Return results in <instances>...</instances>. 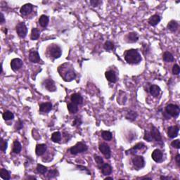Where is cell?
I'll return each mask as SVG.
<instances>
[{"label":"cell","instance_id":"1","mask_svg":"<svg viewBox=\"0 0 180 180\" xmlns=\"http://www.w3.org/2000/svg\"><path fill=\"white\" fill-rule=\"evenodd\" d=\"M58 71L60 77L66 82H70L76 78V73H75L74 68L69 63H64L59 66L58 68Z\"/></svg>","mask_w":180,"mask_h":180},{"label":"cell","instance_id":"2","mask_svg":"<svg viewBox=\"0 0 180 180\" xmlns=\"http://www.w3.org/2000/svg\"><path fill=\"white\" fill-rule=\"evenodd\" d=\"M125 60L129 64L137 65L141 61L142 58H141V54L139 53L137 49H132L125 51Z\"/></svg>","mask_w":180,"mask_h":180},{"label":"cell","instance_id":"3","mask_svg":"<svg viewBox=\"0 0 180 180\" xmlns=\"http://www.w3.org/2000/svg\"><path fill=\"white\" fill-rule=\"evenodd\" d=\"M47 51L50 56L54 58V59L60 58L62 54L61 48L57 45H50L47 49Z\"/></svg>","mask_w":180,"mask_h":180},{"label":"cell","instance_id":"4","mask_svg":"<svg viewBox=\"0 0 180 180\" xmlns=\"http://www.w3.org/2000/svg\"><path fill=\"white\" fill-rule=\"evenodd\" d=\"M165 112L168 116L173 118H177L180 113V108L177 105L175 104H168L165 107Z\"/></svg>","mask_w":180,"mask_h":180},{"label":"cell","instance_id":"5","mask_svg":"<svg viewBox=\"0 0 180 180\" xmlns=\"http://www.w3.org/2000/svg\"><path fill=\"white\" fill-rule=\"evenodd\" d=\"M88 150V146L83 142H78L75 146L70 148V152L71 154L77 155L78 153H83Z\"/></svg>","mask_w":180,"mask_h":180},{"label":"cell","instance_id":"6","mask_svg":"<svg viewBox=\"0 0 180 180\" xmlns=\"http://www.w3.org/2000/svg\"><path fill=\"white\" fill-rule=\"evenodd\" d=\"M16 30L18 35L21 38H25L28 34V28L24 22H20L16 26Z\"/></svg>","mask_w":180,"mask_h":180},{"label":"cell","instance_id":"7","mask_svg":"<svg viewBox=\"0 0 180 180\" xmlns=\"http://www.w3.org/2000/svg\"><path fill=\"white\" fill-rule=\"evenodd\" d=\"M132 163L135 166V168L137 169H141L145 166V160L143 156H137L135 155L133 158H132Z\"/></svg>","mask_w":180,"mask_h":180},{"label":"cell","instance_id":"8","mask_svg":"<svg viewBox=\"0 0 180 180\" xmlns=\"http://www.w3.org/2000/svg\"><path fill=\"white\" fill-rule=\"evenodd\" d=\"M150 132L152 137H153V139H154L157 142L161 143V144L163 143V139H162L161 134H160L158 129L157 127H156L154 125H152L151 130H150Z\"/></svg>","mask_w":180,"mask_h":180},{"label":"cell","instance_id":"9","mask_svg":"<svg viewBox=\"0 0 180 180\" xmlns=\"http://www.w3.org/2000/svg\"><path fill=\"white\" fill-rule=\"evenodd\" d=\"M99 149L104 155L106 159L110 158V156H111V151H110V146L108 144H105V143H102V144H99Z\"/></svg>","mask_w":180,"mask_h":180},{"label":"cell","instance_id":"10","mask_svg":"<svg viewBox=\"0 0 180 180\" xmlns=\"http://www.w3.org/2000/svg\"><path fill=\"white\" fill-rule=\"evenodd\" d=\"M43 85L49 91L54 92V91H56V87L55 83H54V82L52 79H47L44 80Z\"/></svg>","mask_w":180,"mask_h":180},{"label":"cell","instance_id":"11","mask_svg":"<svg viewBox=\"0 0 180 180\" xmlns=\"http://www.w3.org/2000/svg\"><path fill=\"white\" fill-rule=\"evenodd\" d=\"M151 158L156 163H161L163 160V152L160 149H155L152 153Z\"/></svg>","mask_w":180,"mask_h":180},{"label":"cell","instance_id":"12","mask_svg":"<svg viewBox=\"0 0 180 180\" xmlns=\"http://www.w3.org/2000/svg\"><path fill=\"white\" fill-rule=\"evenodd\" d=\"M23 60L20 58H14V59L11 60V68L14 71H18V70H20V68L23 66Z\"/></svg>","mask_w":180,"mask_h":180},{"label":"cell","instance_id":"13","mask_svg":"<svg viewBox=\"0 0 180 180\" xmlns=\"http://www.w3.org/2000/svg\"><path fill=\"white\" fill-rule=\"evenodd\" d=\"M29 60L30 62L35 63H38L41 62V58L37 51L31 50L29 53Z\"/></svg>","mask_w":180,"mask_h":180},{"label":"cell","instance_id":"14","mask_svg":"<svg viewBox=\"0 0 180 180\" xmlns=\"http://www.w3.org/2000/svg\"><path fill=\"white\" fill-rule=\"evenodd\" d=\"M179 128L177 126H170L168 129V136L171 139L175 138L177 137L179 133Z\"/></svg>","mask_w":180,"mask_h":180},{"label":"cell","instance_id":"15","mask_svg":"<svg viewBox=\"0 0 180 180\" xmlns=\"http://www.w3.org/2000/svg\"><path fill=\"white\" fill-rule=\"evenodd\" d=\"M33 6L31 4H26L23 6H22L20 9V13L23 16H27L30 14L32 11Z\"/></svg>","mask_w":180,"mask_h":180},{"label":"cell","instance_id":"16","mask_svg":"<svg viewBox=\"0 0 180 180\" xmlns=\"http://www.w3.org/2000/svg\"><path fill=\"white\" fill-rule=\"evenodd\" d=\"M139 39V36L137 32H132L128 33L125 36V40L128 43H135L137 42Z\"/></svg>","mask_w":180,"mask_h":180},{"label":"cell","instance_id":"17","mask_svg":"<svg viewBox=\"0 0 180 180\" xmlns=\"http://www.w3.org/2000/svg\"><path fill=\"white\" fill-rule=\"evenodd\" d=\"M105 76L106 78L107 79L108 81H109L111 83H116L117 82V76L116 74L115 73V72L113 70H108V71H106L105 73Z\"/></svg>","mask_w":180,"mask_h":180},{"label":"cell","instance_id":"18","mask_svg":"<svg viewBox=\"0 0 180 180\" xmlns=\"http://www.w3.org/2000/svg\"><path fill=\"white\" fill-rule=\"evenodd\" d=\"M70 100H71L72 102L77 104V105H79V104H82L83 103V98L79 93H75V94H72Z\"/></svg>","mask_w":180,"mask_h":180},{"label":"cell","instance_id":"19","mask_svg":"<svg viewBox=\"0 0 180 180\" xmlns=\"http://www.w3.org/2000/svg\"><path fill=\"white\" fill-rule=\"evenodd\" d=\"M52 109V104L50 102L42 103L39 105V111L41 113H49Z\"/></svg>","mask_w":180,"mask_h":180},{"label":"cell","instance_id":"20","mask_svg":"<svg viewBox=\"0 0 180 180\" xmlns=\"http://www.w3.org/2000/svg\"><path fill=\"white\" fill-rule=\"evenodd\" d=\"M46 150H47V145H46V144H37V145L36 146V148H35V153H36L37 156H42V155L45 153Z\"/></svg>","mask_w":180,"mask_h":180},{"label":"cell","instance_id":"21","mask_svg":"<svg viewBox=\"0 0 180 180\" xmlns=\"http://www.w3.org/2000/svg\"><path fill=\"white\" fill-rule=\"evenodd\" d=\"M100 169H101V172H102L103 175H105V176L110 175L112 173V171H113L112 167L108 163H104Z\"/></svg>","mask_w":180,"mask_h":180},{"label":"cell","instance_id":"22","mask_svg":"<svg viewBox=\"0 0 180 180\" xmlns=\"http://www.w3.org/2000/svg\"><path fill=\"white\" fill-rule=\"evenodd\" d=\"M160 20H161V18H160V16L158 15V14H155L148 19V23L151 26H156L160 23Z\"/></svg>","mask_w":180,"mask_h":180},{"label":"cell","instance_id":"23","mask_svg":"<svg viewBox=\"0 0 180 180\" xmlns=\"http://www.w3.org/2000/svg\"><path fill=\"white\" fill-rule=\"evenodd\" d=\"M149 92L153 97H158L160 94V88L158 85H153L150 87Z\"/></svg>","mask_w":180,"mask_h":180},{"label":"cell","instance_id":"24","mask_svg":"<svg viewBox=\"0 0 180 180\" xmlns=\"http://www.w3.org/2000/svg\"><path fill=\"white\" fill-rule=\"evenodd\" d=\"M144 148H146V146L144 145L143 143H138V144H136L135 146H134V147L132 148H131L130 150H127V152H129L130 154H134L137 153L138 150H141V149H143Z\"/></svg>","mask_w":180,"mask_h":180},{"label":"cell","instance_id":"25","mask_svg":"<svg viewBox=\"0 0 180 180\" xmlns=\"http://www.w3.org/2000/svg\"><path fill=\"white\" fill-rule=\"evenodd\" d=\"M49 18L46 15H42L39 18V24L42 28H46L49 24Z\"/></svg>","mask_w":180,"mask_h":180},{"label":"cell","instance_id":"26","mask_svg":"<svg viewBox=\"0 0 180 180\" xmlns=\"http://www.w3.org/2000/svg\"><path fill=\"white\" fill-rule=\"evenodd\" d=\"M22 150V146L21 144L19 142L18 140H15L14 141V144H13V149L12 152L13 153H16V154H18L20 153V152Z\"/></svg>","mask_w":180,"mask_h":180},{"label":"cell","instance_id":"27","mask_svg":"<svg viewBox=\"0 0 180 180\" xmlns=\"http://www.w3.org/2000/svg\"><path fill=\"white\" fill-rule=\"evenodd\" d=\"M178 26H179V24L177 22L176 20H172L168 23V30L172 31V32H175L178 29Z\"/></svg>","mask_w":180,"mask_h":180},{"label":"cell","instance_id":"28","mask_svg":"<svg viewBox=\"0 0 180 180\" xmlns=\"http://www.w3.org/2000/svg\"><path fill=\"white\" fill-rule=\"evenodd\" d=\"M163 59L164 61L167 62V63H171V62H173L175 60L173 55L171 54L169 51H165L163 54Z\"/></svg>","mask_w":180,"mask_h":180},{"label":"cell","instance_id":"29","mask_svg":"<svg viewBox=\"0 0 180 180\" xmlns=\"http://www.w3.org/2000/svg\"><path fill=\"white\" fill-rule=\"evenodd\" d=\"M0 177L4 180H9L11 179V175L9 172L4 168H1L0 169Z\"/></svg>","mask_w":180,"mask_h":180},{"label":"cell","instance_id":"30","mask_svg":"<svg viewBox=\"0 0 180 180\" xmlns=\"http://www.w3.org/2000/svg\"><path fill=\"white\" fill-rule=\"evenodd\" d=\"M67 107H68V110L69 113H70V114H75V113H76L78 111V105L73 102L69 103V104H68Z\"/></svg>","mask_w":180,"mask_h":180},{"label":"cell","instance_id":"31","mask_svg":"<svg viewBox=\"0 0 180 180\" xmlns=\"http://www.w3.org/2000/svg\"><path fill=\"white\" fill-rule=\"evenodd\" d=\"M39 35H40L39 30L37 28H33L32 29V32H31L30 39L32 40H37V39H39Z\"/></svg>","mask_w":180,"mask_h":180},{"label":"cell","instance_id":"32","mask_svg":"<svg viewBox=\"0 0 180 180\" xmlns=\"http://www.w3.org/2000/svg\"><path fill=\"white\" fill-rule=\"evenodd\" d=\"M138 114H137V112L133 111V110H129L127 112L126 115V118L129 121H135L137 119Z\"/></svg>","mask_w":180,"mask_h":180},{"label":"cell","instance_id":"33","mask_svg":"<svg viewBox=\"0 0 180 180\" xmlns=\"http://www.w3.org/2000/svg\"><path fill=\"white\" fill-rule=\"evenodd\" d=\"M2 117L4 120L8 121V120H13V119L14 118V115L11 111H9V110H6V111L2 114Z\"/></svg>","mask_w":180,"mask_h":180},{"label":"cell","instance_id":"34","mask_svg":"<svg viewBox=\"0 0 180 180\" xmlns=\"http://www.w3.org/2000/svg\"><path fill=\"white\" fill-rule=\"evenodd\" d=\"M51 139L54 143H59L61 140V134L59 132H55L51 135Z\"/></svg>","mask_w":180,"mask_h":180},{"label":"cell","instance_id":"35","mask_svg":"<svg viewBox=\"0 0 180 180\" xmlns=\"http://www.w3.org/2000/svg\"><path fill=\"white\" fill-rule=\"evenodd\" d=\"M101 137L106 141H110L113 138L112 133L109 131H103L102 133H101Z\"/></svg>","mask_w":180,"mask_h":180},{"label":"cell","instance_id":"36","mask_svg":"<svg viewBox=\"0 0 180 180\" xmlns=\"http://www.w3.org/2000/svg\"><path fill=\"white\" fill-rule=\"evenodd\" d=\"M94 160H95L96 163L97 164V166H98L99 168H101V166L104 164V160H103L101 156H98V155H94Z\"/></svg>","mask_w":180,"mask_h":180},{"label":"cell","instance_id":"37","mask_svg":"<svg viewBox=\"0 0 180 180\" xmlns=\"http://www.w3.org/2000/svg\"><path fill=\"white\" fill-rule=\"evenodd\" d=\"M37 171L38 173L42 174V175H45V173H47L48 169H47V167L44 166V165L38 164L37 166Z\"/></svg>","mask_w":180,"mask_h":180},{"label":"cell","instance_id":"38","mask_svg":"<svg viewBox=\"0 0 180 180\" xmlns=\"http://www.w3.org/2000/svg\"><path fill=\"white\" fill-rule=\"evenodd\" d=\"M114 44L113 43L110 41H106L104 45V49L106 50V51H111V50L114 49Z\"/></svg>","mask_w":180,"mask_h":180},{"label":"cell","instance_id":"39","mask_svg":"<svg viewBox=\"0 0 180 180\" xmlns=\"http://www.w3.org/2000/svg\"><path fill=\"white\" fill-rule=\"evenodd\" d=\"M7 146H8V143H7V141L1 139V144H0V149H1V151L5 152L7 148Z\"/></svg>","mask_w":180,"mask_h":180},{"label":"cell","instance_id":"40","mask_svg":"<svg viewBox=\"0 0 180 180\" xmlns=\"http://www.w3.org/2000/svg\"><path fill=\"white\" fill-rule=\"evenodd\" d=\"M144 139L146 140L147 141H153V137H152L151 135H150V132H148V131L145 130L144 131Z\"/></svg>","mask_w":180,"mask_h":180},{"label":"cell","instance_id":"41","mask_svg":"<svg viewBox=\"0 0 180 180\" xmlns=\"http://www.w3.org/2000/svg\"><path fill=\"white\" fill-rule=\"evenodd\" d=\"M180 73V68L177 64H175L172 67V73L175 75H178Z\"/></svg>","mask_w":180,"mask_h":180},{"label":"cell","instance_id":"42","mask_svg":"<svg viewBox=\"0 0 180 180\" xmlns=\"http://www.w3.org/2000/svg\"><path fill=\"white\" fill-rule=\"evenodd\" d=\"M171 146H172V147H174V148H177V149H179L180 148L179 139H176L175 140V141H172V142L171 143Z\"/></svg>","mask_w":180,"mask_h":180},{"label":"cell","instance_id":"43","mask_svg":"<svg viewBox=\"0 0 180 180\" xmlns=\"http://www.w3.org/2000/svg\"><path fill=\"white\" fill-rule=\"evenodd\" d=\"M23 127V122L21 120H19L18 122H16V126H15V129L16 130H20V129H22V127Z\"/></svg>","mask_w":180,"mask_h":180},{"label":"cell","instance_id":"44","mask_svg":"<svg viewBox=\"0 0 180 180\" xmlns=\"http://www.w3.org/2000/svg\"><path fill=\"white\" fill-rule=\"evenodd\" d=\"M56 174H57V171L56 170H54V169H51L49 172L48 174V178H53V177H55L56 176Z\"/></svg>","mask_w":180,"mask_h":180},{"label":"cell","instance_id":"45","mask_svg":"<svg viewBox=\"0 0 180 180\" xmlns=\"http://www.w3.org/2000/svg\"><path fill=\"white\" fill-rule=\"evenodd\" d=\"M81 123H82V121H81L80 118H75V120H73L72 125H73V126H79V125H80Z\"/></svg>","mask_w":180,"mask_h":180},{"label":"cell","instance_id":"46","mask_svg":"<svg viewBox=\"0 0 180 180\" xmlns=\"http://www.w3.org/2000/svg\"><path fill=\"white\" fill-rule=\"evenodd\" d=\"M101 3H102V1H99V0H91V1H90V4H91V6H93V7L99 6Z\"/></svg>","mask_w":180,"mask_h":180},{"label":"cell","instance_id":"47","mask_svg":"<svg viewBox=\"0 0 180 180\" xmlns=\"http://www.w3.org/2000/svg\"><path fill=\"white\" fill-rule=\"evenodd\" d=\"M77 167H78V168H79V169H81V170L85 171V172H86V173H87L88 175H91V173H90V172L89 171V169H88L87 168H85V167L81 166V165H78V166H77Z\"/></svg>","mask_w":180,"mask_h":180},{"label":"cell","instance_id":"48","mask_svg":"<svg viewBox=\"0 0 180 180\" xmlns=\"http://www.w3.org/2000/svg\"><path fill=\"white\" fill-rule=\"evenodd\" d=\"M175 161H176V163L178 165V167H180V155L179 153L175 157Z\"/></svg>","mask_w":180,"mask_h":180},{"label":"cell","instance_id":"49","mask_svg":"<svg viewBox=\"0 0 180 180\" xmlns=\"http://www.w3.org/2000/svg\"><path fill=\"white\" fill-rule=\"evenodd\" d=\"M0 16H1V20H0V23L2 24V23H4V22H5V18H4V14H2V13H1V14H0Z\"/></svg>","mask_w":180,"mask_h":180},{"label":"cell","instance_id":"50","mask_svg":"<svg viewBox=\"0 0 180 180\" xmlns=\"http://www.w3.org/2000/svg\"><path fill=\"white\" fill-rule=\"evenodd\" d=\"M160 179L163 180H169V179H172V177H165V176H161L160 177Z\"/></svg>","mask_w":180,"mask_h":180},{"label":"cell","instance_id":"51","mask_svg":"<svg viewBox=\"0 0 180 180\" xmlns=\"http://www.w3.org/2000/svg\"><path fill=\"white\" fill-rule=\"evenodd\" d=\"M140 179H152L150 177H141V178H139Z\"/></svg>","mask_w":180,"mask_h":180},{"label":"cell","instance_id":"52","mask_svg":"<svg viewBox=\"0 0 180 180\" xmlns=\"http://www.w3.org/2000/svg\"><path fill=\"white\" fill-rule=\"evenodd\" d=\"M105 179H112V180H113V178L111 177H106Z\"/></svg>","mask_w":180,"mask_h":180},{"label":"cell","instance_id":"53","mask_svg":"<svg viewBox=\"0 0 180 180\" xmlns=\"http://www.w3.org/2000/svg\"><path fill=\"white\" fill-rule=\"evenodd\" d=\"M28 179H36V177H28Z\"/></svg>","mask_w":180,"mask_h":180}]
</instances>
